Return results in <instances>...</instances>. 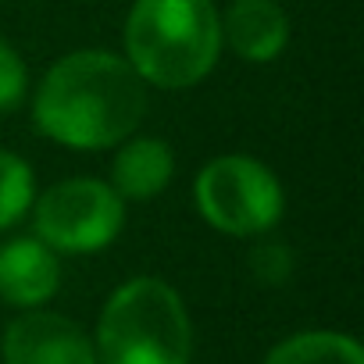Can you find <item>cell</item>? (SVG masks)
Masks as SVG:
<instances>
[{"instance_id":"cell-1","label":"cell","mask_w":364,"mask_h":364,"mask_svg":"<svg viewBox=\"0 0 364 364\" xmlns=\"http://www.w3.org/2000/svg\"><path fill=\"white\" fill-rule=\"evenodd\" d=\"M146 111L143 79L107 50H75L61 58L36 90V125L68 150H107L125 143Z\"/></svg>"},{"instance_id":"cell-2","label":"cell","mask_w":364,"mask_h":364,"mask_svg":"<svg viewBox=\"0 0 364 364\" xmlns=\"http://www.w3.org/2000/svg\"><path fill=\"white\" fill-rule=\"evenodd\" d=\"M222 18L211 0H136L125 22V61L161 90L197 86L218 61Z\"/></svg>"},{"instance_id":"cell-3","label":"cell","mask_w":364,"mask_h":364,"mask_svg":"<svg viewBox=\"0 0 364 364\" xmlns=\"http://www.w3.org/2000/svg\"><path fill=\"white\" fill-rule=\"evenodd\" d=\"M100 364H190L193 328L178 293L161 279H132L114 289L97 325Z\"/></svg>"},{"instance_id":"cell-4","label":"cell","mask_w":364,"mask_h":364,"mask_svg":"<svg viewBox=\"0 0 364 364\" xmlns=\"http://www.w3.org/2000/svg\"><path fill=\"white\" fill-rule=\"evenodd\" d=\"M197 208L218 232L257 236L282 218V186L261 161L229 154L197 175Z\"/></svg>"},{"instance_id":"cell-5","label":"cell","mask_w":364,"mask_h":364,"mask_svg":"<svg viewBox=\"0 0 364 364\" xmlns=\"http://www.w3.org/2000/svg\"><path fill=\"white\" fill-rule=\"evenodd\" d=\"M125 222V200L100 178L58 182L36 200V232L50 250L93 254L114 243Z\"/></svg>"},{"instance_id":"cell-6","label":"cell","mask_w":364,"mask_h":364,"mask_svg":"<svg viewBox=\"0 0 364 364\" xmlns=\"http://www.w3.org/2000/svg\"><path fill=\"white\" fill-rule=\"evenodd\" d=\"M8 364H97L93 343L65 314L33 311L8 325L4 332Z\"/></svg>"},{"instance_id":"cell-7","label":"cell","mask_w":364,"mask_h":364,"mask_svg":"<svg viewBox=\"0 0 364 364\" xmlns=\"http://www.w3.org/2000/svg\"><path fill=\"white\" fill-rule=\"evenodd\" d=\"M61 268L43 240H11L0 247V296L15 307H40L58 293Z\"/></svg>"},{"instance_id":"cell-8","label":"cell","mask_w":364,"mask_h":364,"mask_svg":"<svg viewBox=\"0 0 364 364\" xmlns=\"http://www.w3.org/2000/svg\"><path fill=\"white\" fill-rule=\"evenodd\" d=\"M222 33L243 61L264 65L282 54L289 40V22L275 0H232Z\"/></svg>"},{"instance_id":"cell-9","label":"cell","mask_w":364,"mask_h":364,"mask_svg":"<svg viewBox=\"0 0 364 364\" xmlns=\"http://www.w3.org/2000/svg\"><path fill=\"white\" fill-rule=\"evenodd\" d=\"M175 171V157L171 146L154 139V136H139V139H125V146L114 157V193L122 200H150L157 197Z\"/></svg>"},{"instance_id":"cell-10","label":"cell","mask_w":364,"mask_h":364,"mask_svg":"<svg viewBox=\"0 0 364 364\" xmlns=\"http://www.w3.org/2000/svg\"><path fill=\"white\" fill-rule=\"evenodd\" d=\"M264 364H364L360 346L339 332H300L279 343Z\"/></svg>"},{"instance_id":"cell-11","label":"cell","mask_w":364,"mask_h":364,"mask_svg":"<svg viewBox=\"0 0 364 364\" xmlns=\"http://www.w3.org/2000/svg\"><path fill=\"white\" fill-rule=\"evenodd\" d=\"M33 171L29 164L11 154L0 150V229H11L15 222H22V215L33 204Z\"/></svg>"},{"instance_id":"cell-12","label":"cell","mask_w":364,"mask_h":364,"mask_svg":"<svg viewBox=\"0 0 364 364\" xmlns=\"http://www.w3.org/2000/svg\"><path fill=\"white\" fill-rule=\"evenodd\" d=\"M250 272L261 286H286L293 275V254L282 243H261L250 254Z\"/></svg>"},{"instance_id":"cell-13","label":"cell","mask_w":364,"mask_h":364,"mask_svg":"<svg viewBox=\"0 0 364 364\" xmlns=\"http://www.w3.org/2000/svg\"><path fill=\"white\" fill-rule=\"evenodd\" d=\"M26 86H29V75H26L22 58L0 40V114L15 111L26 100Z\"/></svg>"}]
</instances>
